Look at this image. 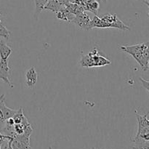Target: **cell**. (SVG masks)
<instances>
[{"mask_svg":"<svg viewBox=\"0 0 149 149\" xmlns=\"http://www.w3.org/2000/svg\"><path fill=\"white\" fill-rule=\"evenodd\" d=\"M13 137H12L11 139L8 140V143H7V145H6L4 147V148H1V149H13V146H12V143H13Z\"/></svg>","mask_w":149,"mask_h":149,"instance_id":"obj_14","label":"cell"},{"mask_svg":"<svg viewBox=\"0 0 149 149\" xmlns=\"http://www.w3.org/2000/svg\"><path fill=\"white\" fill-rule=\"evenodd\" d=\"M92 149H97V148H95V147H94V148H92Z\"/></svg>","mask_w":149,"mask_h":149,"instance_id":"obj_18","label":"cell"},{"mask_svg":"<svg viewBox=\"0 0 149 149\" xmlns=\"http://www.w3.org/2000/svg\"><path fill=\"white\" fill-rule=\"evenodd\" d=\"M38 74L33 66L31 67L26 73V84L29 88H33L37 82Z\"/></svg>","mask_w":149,"mask_h":149,"instance_id":"obj_6","label":"cell"},{"mask_svg":"<svg viewBox=\"0 0 149 149\" xmlns=\"http://www.w3.org/2000/svg\"><path fill=\"white\" fill-rule=\"evenodd\" d=\"M10 34H11V31H9L0 21V37L7 40L10 39Z\"/></svg>","mask_w":149,"mask_h":149,"instance_id":"obj_12","label":"cell"},{"mask_svg":"<svg viewBox=\"0 0 149 149\" xmlns=\"http://www.w3.org/2000/svg\"><path fill=\"white\" fill-rule=\"evenodd\" d=\"M99 9V3L96 0H86V7L84 10L91 11L97 15Z\"/></svg>","mask_w":149,"mask_h":149,"instance_id":"obj_9","label":"cell"},{"mask_svg":"<svg viewBox=\"0 0 149 149\" xmlns=\"http://www.w3.org/2000/svg\"><path fill=\"white\" fill-rule=\"evenodd\" d=\"M99 1H106V0H97Z\"/></svg>","mask_w":149,"mask_h":149,"instance_id":"obj_16","label":"cell"},{"mask_svg":"<svg viewBox=\"0 0 149 149\" xmlns=\"http://www.w3.org/2000/svg\"><path fill=\"white\" fill-rule=\"evenodd\" d=\"M10 68L9 66L8 60H0V79L2 80L4 83L10 87H13L11 81L10 80Z\"/></svg>","mask_w":149,"mask_h":149,"instance_id":"obj_5","label":"cell"},{"mask_svg":"<svg viewBox=\"0 0 149 149\" xmlns=\"http://www.w3.org/2000/svg\"><path fill=\"white\" fill-rule=\"evenodd\" d=\"M91 19L84 11H80L75 15L72 22H74L79 28L84 30L91 29Z\"/></svg>","mask_w":149,"mask_h":149,"instance_id":"obj_4","label":"cell"},{"mask_svg":"<svg viewBox=\"0 0 149 149\" xmlns=\"http://www.w3.org/2000/svg\"><path fill=\"white\" fill-rule=\"evenodd\" d=\"M143 3H145V4H146L147 6H148V9H149V1H146V0H144ZM148 17H149V12H148Z\"/></svg>","mask_w":149,"mask_h":149,"instance_id":"obj_15","label":"cell"},{"mask_svg":"<svg viewBox=\"0 0 149 149\" xmlns=\"http://www.w3.org/2000/svg\"><path fill=\"white\" fill-rule=\"evenodd\" d=\"M79 63L82 68H87L102 67L111 63V61L107 59L106 57L100 55L97 48H93L88 54L83 55Z\"/></svg>","mask_w":149,"mask_h":149,"instance_id":"obj_3","label":"cell"},{"mask_svg":"<svg viewBox=\"0 0 149 149\" xmlns=\"http://www.w3.org/2000/svg\"><path fill=\"white\" fill-rule=\"evenodd\" d=\"M118 29L121 30H130V28L124 23L116 14H105L101 17L95 15L91 20V29Z\"/></svg>","mask_w":149,"mask_h":149,"instance_id":"obj_2","label":"cell"},{"mask_svg":"<svg viewBox=\"0 0 149 149\" xmlns=\"http://www.w3.org/2000/svg\"><path fill=\"white\" fill-rule=\"evenodd\" d=\"M1 13H0V21H1Z\"/></svg>","mask_w":149,"mask_h":149,"instance_id":"obj_17","label":"cell"},{"mask_svg":"<svg viewBox=\"0 0 149 149\" xmlns=\"http://www.w3.org/2000/svg\"><path fill=\"white\" fill-rule=\"evenodd\" d=\"M4 100H5V98H4L0 102V111H1L3 116H4V119L6 120V119H10V118H13L17 110H14V109L7 107L4 103Z\"/></svg>","mask_w":149,"mask_h":149,"instance_id":"obj_8","label":"cell"},{"mask_svg":"<svg viewBox=\"0 0 149 149\" xmlns=\"http://www.w3.org/2000/svg\"><path fill=\"white\" fill-rule=\"evenodd\" d=\"M12 146L13 149H32L30 146V143H27L14 138H13Z\"/></svg>","mask_w":149,"mask_h":149,"instance_id":"obj_10","label":"cell"},{"mask_svg":"<svg viewBox=\"0 0 149 149\" xmlns=\"http://www.w3.org/2000/svg\"><path fill=\"white\" fill-rule=\"evenodd\" d=\"M119 49L132 55L144 71L149 70V42L134 45L121 46Z\"/></svg>","mask_w":149,"mask_h":149,"instance_id":"obj_1","label":"cell"},{"mask_svg":"<svg viewBox=\"0 0 149 149\" xmlns=\"http://www.w3.org/2000/svg\"><path fill=\"white\" fill-rule=\"evenodd\" d=\"M25 118H26V116H25V115L23 114V109H22V107H20V109H19V110H17V112L15 113V115L13 116V120H14L15 124H20V123H21L23 120H24Z\"/></svg>","mask_w":149,"mask_h":149,"instance_id":"obj_11","label":"cell"},{"mask_svg":"<svg viewBox=\"0 0 149 149\" xmlns=\"http://www.w3.org/2000/svg\"><path fill=\"white\" fill-rule=\"evenodd\" d=\"M13 52V49L7 45L3 39L0 40V58L2 60H8Z\"/></svg>","mask_w":149,"mask_h":149,"instance_id":"obj_7","label":"cell"},{"mask_svg":"<svg viewBox=\"0 0 149 149\" xmlns=\"http://www.w3.org/2000/svg\"><path fill=\"white\" fill-rule=\"evenodd\" d=\"M139 79L140 81H141V82L142 83L143 87L145 89H146L149 93V80L144 79L141 78V77H140Z\"/></svg>","mask_w":149,"mask_h":149,"instance_id":"obj_13","label":"cell"}]
</instances>
